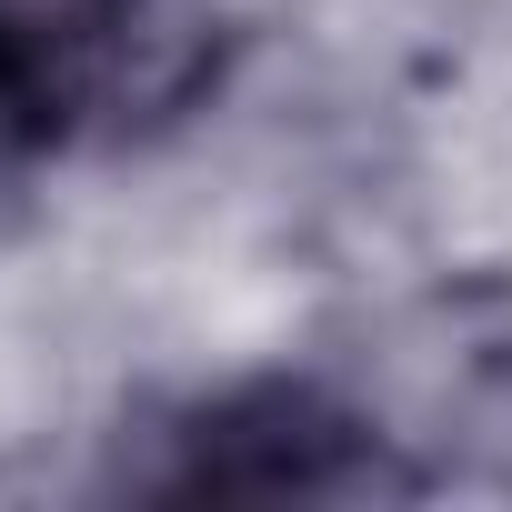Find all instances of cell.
<instances>
[{
    "label": "cell",
    "mask_w": 512,
    "mask_h": 512,
    "mask_svg": "<svg viewBox=\"0 0 512 512\" xmlns=\"http://www.w3.org/2000/svg\"><path fill=\"white\" fill-rule=\"evenodd\" d=\"M141 71V0H0V141L61 151Z\"/></svg>",
    "instance_id": "2"
},
{
    "label": "cell",
    "mask_w": 512,
    "mask_h": 512,
    "mask_svg": "<svg viewBox=\"0 0 512 512\" xmlns=\"http://www.w3.org/2000/svg\"><path fill=\"white\" fill-rule=\"evenodd\" d=\"M382 452L372 432L322 402L312 382H262L231 392L181 432V462L161 472V492H211V502H342V492H382Z\"/></svg>",
    "instance_id": "1"
}]
</instances>
